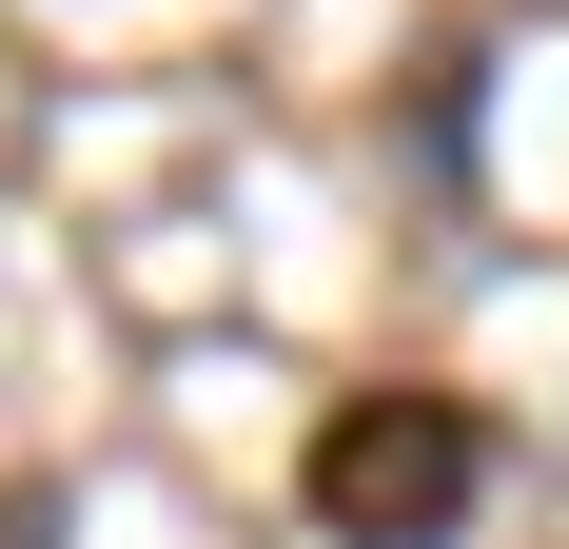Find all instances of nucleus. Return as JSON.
Listing matches in <instances>:
<instances>
[{
	"label": "nucleus",
	"instance_id": "f257e3e1",
	"mask_svg": "<svg viewBox=\"0 0 569 549\" xmlns=\"http://www.w3.org/2000/svg\"><path fill=\"white\" fill-rule=\"evenodd\" d=\"M471 491H491L471 392H353L335 432H315V530L335 549H452Z\"/></svg>",
	"mask_w": 569,
	"mask_h": 549
}]
</instances>
